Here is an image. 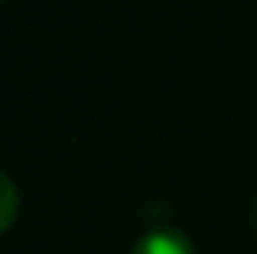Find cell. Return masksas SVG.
Wrapping results in <instances>:
<instances>
[{"mask_svg": "<svg viewBox=\"0 0 257 254\" xmlns=\"http://www.w3.org/2000/svg\"><path fill=\"white\" fill-rule=\"evenodd\" d=\"M17 212H20V192L17 183L0 170V235L10 231V225L17 222Z\"/></svg>", "mask_w": 257, "mask_h": 254, "instance_id": "cell-2", "label": "cell"}, {"mask_svg": "<svg viewBox=\"0 0 257 254\" xmlns=\"http://www.w3.org/2000/svg\"><path fill=\"white\" fill-rule=\"evenodd\" d=\"M131 254H195V248L176 228H150L134 241Z\"/></svg>", "mask_w": 257, "mask_h": 254, "instance_id": "cell-1", "label": "cell"}]
</instances>
